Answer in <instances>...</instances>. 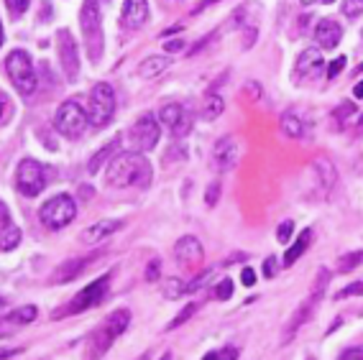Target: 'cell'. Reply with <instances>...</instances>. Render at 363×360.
<instances>
[{
    "mask_svg": "<svg viewBox=\"0 0 363 360\" xmlns=\"http://www.w3.org/2000/svg\"><path fill=\"white\" fill-rule=\"evenodd\" d=\"M105 179L111 187L125 189V187H138L146 189L154 179V169L146 161V156L141 151H121L111 159Z\"/></svg>",
    "mask_w": 363,
    "mask_h": 360,
    "instance_id": "obj_1",
    "label": "cell"
},
{
    "mask_svg": "<svg viewBox=\"0 0 363 360\" xmlns=\"http://www.w3.org/2000/svg\"><path fill=\"white\" fill-rule=\"evenodd\" d=\"M130 325V312L128 309H116L105 317L103 325H100L95 332L90 334V347H87V360H100L108 350H111L113 342L121 337V334L128 330Z\"/></svg>",
    "mask_w": 363,
    "mask_h": 360,
    "instance_id": "obj_2",
    "label": "cell"
},
{
    "mask_svg": "<svg viewBox=\"0 0 363 360\" xmlns=\"http://www.w3.org/2000/svg\"><path fill=\"white\" fill-rule=\"evenodd\" d=\"M6 72L8 79L13 82V87L21 95H31L36 90V69H33V59L23 49H13L6 59Z\"/></svg>",
    "mask_w": 363,
    "mask_h": 360,
    "instance_id": "obj_3",
    "label": "cell"
},
{
    "mask_svg": "<svg viewBox=\"0 0 363 360\" xmlns=\"http://www.w3.org/2000/svg\"><path fill=\"white\" fill-rule=\"evenodd\" d=\"M77 218V202L72 194H57L52 200H46L39 210L41 225L49 227V230H62Z\"/></svg>",
    "mask_w": 363,
    "mask_h": 360,
    "instance_id": "obj_4",
    "label": "cell"
},
{
    "mask_svg": "<svg viewBox=\"0 0 363 360\" xmlns=\"http://www.w3.org/2000/svg\"><path fill=\"white\" fill-rule=\"evenodd\" d=\"M87 125H90V116H87V110L77 100H65V103L59 105L57 116H54V128L65 135V138L74 141V138L84 135Z\"/></svg>",
    "mask_w": 363,
    "mask_h": 360,
    "instance_id": "obj_5",
    "label": "cell"
},
{
    "mask_svg": "<svg viewBox=\"0 0 363 360\" xmlns=\"http://www.w3.org/2000/svg\"><path fill=\"white\" fill-rule=\"evenodd\" d=\"M113 113H116V92L108 82H98L90 90L87 97V116L95 128H103L113 120Z\"/></svg>",
    "mask_w": 363,
    "mask_h": 360,
    "instance_id": "obj_6",
    "label": "cell"
},
{
    "mask_svg": "<svg viewBox=\"0 0 363 360\" xmlns=\"http://www.w3.org/2000/svg\"><path fill=\"white\" fill-rule=\"evenodd\" d=\"M108 286H111V274H103V276L98 279V281L87 283L82 291H79L74 299H72L69 304H67L65 309H59V312H52V320H57V317H67V315H79V312H87L90 307H95V304H100L105 299V294H108Z\"/></svg>",
    "mask_w": 363,
    "mask_h": 360,
    "instance_id": "obj_7",
    "label": "cell"
},
{
    "mask_svg": "<svg viewBox=\"0 0 363 360\" xmlns=\"http://www.w3.org/2000/svg\"><path fill=\"white\" fill-rule=\"evenodd\" d=\"M79 26H82L84 41H87V54L92 62H98L103 54V21H100V11L95 6V0H87L79 13Z\"/></svg>",
    "mask_w": 363,
    "mask_h": 360,
    "instance_id": "obj_8",
    "label": "cell"
},
{
    "mask_svg": "<svg viewBox=\"0 0 363 360\" xmlns=\"http://www.w3.org/2000/svg\"><path fill=\"white\" fill-rule=\"evenodd\" d=\"M46 187V171L36 159H23L16 169V189L23 197H39Z\"/></svg>",
    "mask_w": 363,
    "mask_h": 360,
    "instance_id": "obj_9",
    "label": "cell"
},
{
    "mask_svg": "<svg viewBox=\"0 0 363 360\" xmlns=\"http://www.w3.org/2000/svg\"><path fill=\"white\" fill-rule=\"evenodd\" d=\"M159 135H162V128H159V120H156L154 116H141L128 128L130 143H133V148L141 151V154L154 151L156 143H159Z\"/></svg>",
    "mask_w": 363,
    "mask_h": 360,
    "instance_id": "obj_10",
    "label": "cell"
},
{
    "mask_svg": "<svg viewBox=\"0 0 363 360\" xmlns=\"http://www.w3.org/2000/svg\"><path fill=\"white\" fill-rule=\"evenodd\" d=\"M57 54H59V64H62L67 82H74L79 74V54H77V41H74L69 28H59Z\"/></svg>",
    "mask_w": 363,
    "mask_h": 360,
    "instance_id": "obj_11",
    "label": "cell"
},
{
    "mask_svg": "<svg viewBox=\"0 0 363 360\" xmlns=\"http://www.w3.org/2000/svg\"><path fill=\"white\" fill-rule=\"evenodd\" d=\"M159 123H164L174 138H184L192 130V118H189L187 108L179 103H169L159 110Z\"/></svg>",
    "mask_w": 363,
    "mask_h": 360,
    "instance_id": "obj_12",
    "label": "cell"
},
{
    "mask_svg": "<svg viewBox=\"0 0 363 360\" xmlns=\"http://www.w3.org/2000/svg\"><path fill=\"white\" fill-rule=\"evenodd\" d=\"M240 148L233 135H225L213 146V169L215 171H230L238 164Z\"/></svg>",
    "mask_w": 363,
    "mask_h": 360,
    "instance_id": "obj_13",
    "label": "cell"
},
{
    "mask_svg": "<svg viewBox=\"0 0 363 360\" xmlns=\"http://www.w3.org/2000/svg\"><path fill=\"white\" fill-rule=\"evenodd\" d=\"M36 315H39L36 304H23V307H18L16 312H11V315L0 317V340H3V337H11L16 330L31 325V322L36 320Z\"/></svg>",
    "mask_w": 363,
    "mask_h": 360,
    "instance_id": "obj_14",
    "label": "cell"
},
{
    "mask_svg": "<svg viewBox=\"0 0 363 360\" xmlns=\"http://www.w3.org/2000/svg\"><path fill=\"white\" fill-rule=\"evenodd\" d=\"M21 238H23V232L13 223L6 202L0 200V251H16L21 245Z\"/></svg>",
    "mask_w": 363,
    "mask_h": 360,
    "instance_id": "obj_15",
    "label": "cell"
},
{
    "mask_svg": "<svg viewBox=\"0 0 363 360\" xmlns=\"http://www.w3.org/2000/svg\"><path fill=\"white\" fill-rule=\"evenodd\" d=\"M325 72V59L320 49H305V52L297 57V64H294V77H305V79H318Z\"/></svg>",
    "mask_w": 363,
    "mask_h": 360,
    "instance_id": "obj_16",
    "label": "cell"
},
{
    "mask_svg": "<svg viewBox=\"0 0 363 360\" xmlns=\"http://www.w3.org/2000/svg\"><path fill=\"white\" fill-rule=\"evenodd\" d=\"M174 256L179 264L184 266H200L205 261V251H202V243L195 235H184V238L177 240L174 245Z\"/></svg>",
    "mask_w": 363,
    "mask_h": 360,
    "instance_id": "obj_17",
    "label": "cell"
},
{
    "mask_svg": "<svg viewBox=\"0 0 363 360\" xmlns=\"http://www.w3.org/2000/svg\"><path fill=\"white\" fill-rule=\"evenodd\" d=\"M149 18V3L146 0H125L123 11H121V23L128 31H136Z\"/></svg>",
    "mask_w": 363,
    "mask_h": 360,
    "instance_id": "obj_18",
    "label": "cell"
},
{
    "mask_svg": "<svg viewBox=\"0 0 363 360\" xmlns=\"http://www.w3.org/2000/svg\"><path fill=\"white\" fill-rule=\"evenodd\" d=\"M315 39H318V44L323 46V49H335V46L340 44V39H343V28H340L337 21L323 18V21H318V26H315Z\"/></svg>",
    "mask_w": 363,
    "mask_h": 360,
    "instance_id": "obj_19",
    "label": "cell"
},
{
    "mask_svg": "<svg viewBox=\"0 0 363 360\" xmlns=\"http://www.w3.org/2000/svg\"><path fill=\"white\" fill-rule=\"evenodd\" d=\"M92 256L87 258H69V261H65V264H59V269L54 271L52 281L54 283H67V281H74V279L82 274L87 266H90Z\"/></svg>",
    "mask_w": 363,
    "mask_h": 360,
    "instance_id": "obj_20",
    "label": "cell"
},
{
    "mask_svg": "<svg viewBox=\"0 0 363 360\" xmlns=\"http://www.w3.org/2000/svg\"><path fill=\"white\" fill-rule=\"evenodd\" d=\"M121 225H123L121 220H100V223H95V225H90L82 232V243H87V245L103 243V240L111 238L116 230H121Z\"/></svg>",
    "mask_w": 363,
    "mask_h": 360,
    "instance_id": "obj_21",
    "label": "cell"
},
{
    "mask_svg": "<svg viewBox=\"0 0 363 360\" xmlns=\"http://www.w3.org/2000/svg\"><path fill=\"white\" fill-rule=\"evenodd\" d=\"M310 243H312V230H310V227H305V230L299 232V238L294 240L292 245H289V251L284 253V258H281V266H284V269H289V266L297 264L299 258H302L307 253Z\"/></svg>",
    "mask_w": 363,
    "mask_h": 360,
    "instance_id": "obj_22",
    "label": "cell"
},
{
    "mask_svg": "<svg viewBox=\"0 0 363 360\" xmlns=\"http://www.w3.org/2000/svg\"><path fill=\"white\" fill-rule=\"evenodd\" d=\"M223 110H225V100H223V95H218L215 90H210L200 105V118L202 120H215V118L223 116Z\"/></svg>",
    "mask_w": 363,
    "mask_h": 360,
    "instance_id": "obj_23",
    "label": "cell"
},
{
    "mask_svg": "<svg viewBox=\"0 0 363 360\" xmlns=\"http://www.w3.org/2000/svg\"><path fill=\"white\" fill-rule=\"evenodd\" d=\"M169 64H172V59H169V57H146L141 64H138L136 72H138V77L154 79V77H159V74H162Z\"/></svg>",
    "mask_w": 363,
    "mask_h": 360,
    "instance_id": "obj_24",
    "label": "cell"
},
{
    "mask_svg": "<svg viewBox=\"0 0 363 360\" xmlns=\"http://www.w3.org/2000/svg\"><path fill=\"white\" fill-rule=\"evenodd\" d=\"M118 146H121V138H118V135H116V138H113V141L108 143V146H103V148H100V151H98V154L92 156L90 164H87V171H90V174H98V169L103 167L105 161L111 164V159H113V156H116Z\"/></svg>",
    "mask_w": 363,
    "mask_h": 360,
    "instance_id": "obj_25",
    "label": "cell"
},
{
    "mask_svg": "<svg viewBox=\"0 0 363 360\" xmlns=\"http://www.w3.org/2000/svg\"><path fill=\"white\" fill-rule=\"evenodd\" d=\"M281 130H284V135H289V138H302V135L307 133L302 118H299L297 113H292V110L281 116Z\"/></svg>",
    "mask_w": 363,
    "mask_h": 360,
    "instance_id": "obj_26",
    "label": "cell"
},
{
    "mask_svg": "<svg viewBox=\"0 0 363 360\" xmlns=\"http://www.w3.org/2000/svg\"><path fill=\"white\" fill-rule=\"evenodd\" d=\"M162 294L167 296V299H179L182 294H187V283L179 281V279H167V281L162 283Z\"/></svg>",
    "mask_w": 363,
    "mask_h": 360,
    "instance_id": "obj_27",
    "label": "cell"
},
{
    "mask_svg": "<svg viewBox=\"0 0 363 360\" xmlns=\"http://www.w3.org/2000/svg\"><path fill=\"white\" fill-rule=\"evenodd\" d=\"M197 307H200V304H195V302L184 304V307H182V312H179V315H177L174 320H172V322H169V325H167V332H172V330L182 327V325H184V322H187L189 317L195 315V312H197Z\"/></svg>",
    "mask_w": 363,
    "mask_h": 360,
    "instance_id": "obj_28",
    "label": "cell"
},
{
    "mask_svg": "<svg viewBox=\"0 0 363 360\" xmlns=\"http://www.w3.org/2000/svg\"><path fill=\"white\" fill-rule=\"evenodd\" d=\"M361 264H363V251L348 253V256L340 258V271H343V274H350V271H356Z\"/></svg>",
    "mask_w": 363,
    "mask_h": 360,
    "instance_id": "obj_29",
    "label": "cell"
},
{
    "mask_svg": "<svg viewBox=\"0 0 363 360\" xmlns=\"http://www.w3.org/2000/svg\"><path fill=\"white\" fill-rule=\"evenodd\" d=\"M238 358V350H235L233 345L223 347V350H213V353H208L202 360H235Z\"/></svg>",
    "mask_w": 363,
    "mask_h": 360,
    "instance_id": "obj_30",
    "label": "cell"
},
{
    "mask_svg": "<svg viewBox=\"0 0 363 360\" xmlns=\"http://www.w3.org/2000/svg\"><path fill=\"white\" fill-rule=\"evenodd\" d=\"M363 13V0H343V16L345 18H356Z\"/></svg>",
    "mask_w": 363,
    "mask_h": 360,
    "instance_id": "obj_31",
    "label": "cell"
},
{
    "mask_svg": "<svg viewBox=\"0 0 363 360\" xmlns=\"http://www.w3.org/2000/svg\"><path fill=\"white\" fill-rule=\"evenodd\" d=\"M6 6H8V11H11V16L18 18V16H23L28 11L31 0H6Z\"/></svg>",
    "mask_w": 363,
    "mask_h": 360,
    "instance_id": "obj_32",
    "label": "cell"
},
{
    "mask_svg": "<svg viewBox=\"0 0 363 360\" xmlns=\"http://www.w3.org/2000/svg\"><path fill=\"white\" fill-rule=\"evenodd\" d=\"M215 296H218L220 302H228V299L233 296V281H230V279H223V281H218V289H215Z\"/></svg>",
    "mask_w": 363,
    "mask_h": 360,
    "instance_id": "obj_33",
    "label": "cell"
},
{
    "mask_svg": "<svg viewBox=\"0 0 363 360\" xmlns=\"http://www.w3.org/2000/svg\"><path fill=\"white\" fill-rule=\"evenodd\" d=\"M213 276H215V269H208V271H205V274H200V276H195V279H192V281L187 283V291H197V289H202V286H205V283H208Z\"/></svg>",
    "mask_w": 363,
    "mask_h": 360,
    "instance_id": "obj_34",
    "label": "cell"
},
{
    "mask_svg": "<svg viewBox=\"0 0 363 360\" xmlns=\"http://www.w3.org/2000/svg\"><path fill=\"white\" fill-rule=\"evenodd\" d=\"M353 113H356V105L350 103V100H345L343 105H337V108H335L333 118H335V120H348V118L353 116Z\"/></svg>",
    "mask_w": 363,
    "mask_h": 360,
    "instance_id": "obj_35",
    "label": "cell"
},
{
    "mask_svg": "<svg viewBox=\"0 0 363 360\" xmlns=\"http://www.w3.org/2000/svg\"><path fill=\"white\" fill-rule=\"evenodd\" d=\"M292 230H294V223H292V220H284V223L277 227V240H279V243H289V238H292Z\"/></svg>",
    "mask_w": 363,
    "mask_h": 360,
    "instance_id": "obj_36",
    "label": "cell"
},
{
    "mask_svg": "<svg viewBox=\"0 0 363 360\" xmlns=\"http://www.w3.org/2000/svg\"><path fill=\"white\" fill-rule=\"evenodd\" d=\"M356 294H363V281H356V283H350V286H345V289H340L335 294V302L348 299V296H356Z\"/></svg>",
    "mask_w": 363,
    "mask_h": 360,
    "instance_id": "obj_37",
    "label": "cell"
},
{
    "mask_svg": "<svg viewBox=\"0 0 363 360\" xmlns=\"http://www.w3.org/2000/svg\"><path fill=\"white\" fill-rule=\"evenodd\" d=\"M218 197H220V181H213V184L208 187V194H205V202H208V207L218 205Z\"/></svg>",
    "mask_w": 363,
    "mask_h": 360,
    "instance_id": "obj_38",
    "label": "cell"
},
{
    "mask_svg": "<svg viewBox=\"0 0 363 360\" xmlns=\"http://www.w3.org/2000/svg\"><path fill=\"white\" fill-rule=\"evenodd\" d=\"M345 69V57H337V59H333V64L328 67V79H335L340 72Z\"/></svg>",
    "mask_w": 363,
    "mask_h": 360,
    "instance_id": "obj_39",
    "label": "cell"
},
{
    "mask_svg": "<svg viewBox=\"0 0 363 360\" xmlns=\"http://www.w3.org/2000/svg\"><path fill=\"white\" fill-rule=\"evenodd\" d=\"M162 274V261H151L149 269H146V281H156Z\"/></svg>",
    "mask_w": 363,
    "mask_h": 360,
    "instance_id": "obj_40",
    "label": "cell"
},
{
    "mask_svg": "<svg viewBox=\"0 0 363 360\" xmlns=\"http://www.w3.org/2000/svg\"><path fill=\"white\" fill-rule=\"evenodd\" d=\"M337 360H363V347H348Z\"/></svg>",
    "mask_w": 363,
    "mask_h": 360,
    "instance_id": "obj_41",
    "label": "cell"
},
{
    "mask_svg": "<svg viewBox=\"0 0 363 360\" xmlns=\"http://www.w3.org/2000/svg\"><path fill=\"white\" fill-rule=\"evenodd\" d=\"M240 283H243V286H253V283H256V274H253V269L240 271Z\"/></svg>",
    "mask_w": 363,
    "mask_h": 360,
    "instance_id": "obj_42",
    "label": "cell"
},
{
    "mask_svg": "<svg viewBox=\"0 0 363 360\" xmlns=\"http://www.w3.org/2000/svg\"><path fill=\"white\" fill-rule=\"evenodd\" d=\"M274 274H277V258H266V264H264V276H266V279H272Z\"/></svg>",
    "mask_w": 363,
    "mask_h": 360,
    "instance_id": "obj_43",
    "label": "cell"
},
{
    "mask_svg": "<svg viewBox=\"0 0 363 360\" xmlns=\"http://www.w3.org/2000/svg\"><path fill=\"white\" fill-rule=\"evenodd\" d=\"M164 49H167V52H179V49H184V41H167V44H164Z\"/></svg>",
    "mask_w": 363,
    "mask_h": 360,
    "instance_id": "obj_44",
    "label": "cell"
},
{
    "mask_svg": "<svg viewBox=\"0 0 363 360\" xmlns=\"http://www.w3.org/2000/svg\"><path fill=\"white\" fill-rule=\"evenodd\" d=\"M213 3H218V0H205V3H200V6H197L195 11H192V13H200V11H205V8L213 6Z\"/></svg>",
    "mask_w": 363,
    "mask_h": 360,
    "instance_id": "obj_45",
    "label": "cell"
},
{
    "mask_svg": "<svg viewBox=\"0 0 363 360\" xmlns=\"http://www.w3.org/2000/svg\"><path fill=\"white\" fill-rule=\"evenodd\" d=\"M6 105H8V97H6V92L0 90V118H3V110H6Z\"/></svg>",
    "mask_w": 363,
    "mask_h": 360,
    "instance_id": "obj_46",
    "label": "cell"
},
{
    "mask_svg": "<svg viewBox=\"0 0 363 360\" xmlns=\"http://www.w3.org/2000/svg\"><path fill=\"white\" fill-rule=\"evenodd\" d=\"M16 350H0V360H8V358H13Z\"/></svg>",
    "mask_w": 363,
    "mask_h": 360,
    "instance_id": "obj_47",
    "label": "cell"
},
{
    "mask_svg": "<svg viewBox=\"0 0 363 360\" xmlns=\"http://www.w3.org/2000/svg\"><path fill=\"white\" fill-rule=\"evenodd\" d=\"M353 95H356V97H363V82H358L356 87H353Z\"/></svg>",
    "mask_w": 363,
    "mask_h": 360,
    "instance_id": "obj_48",
    "label": "cell"
},
{
    "mask_svg": "<svg viewBox=\"0 0 363 360\" xmlns=\"http://www.w3.org/2000/svg\"><path fill=\"white\" fill-rule=\"evenodd\" d=\"M162 360H172V353H164V355H162Z\"/></svg>",
    "mask_w": 363,
    "mask_h": 360,
    "instance_id": "obj_49",
    "label": "cell"
},
{
    "mask_svg": "<svg viewBox=\"0 0 363 360\" xmlns=\"http://www.w3.org/2000/svg\"><path fill=\"white\" fill-rule=\"evenodd\" d=\"M0 309H6V299L3 296H0Z\"/></svg>",
    "mask_w": 363,
    "mask_h": 360,
    "instance_id": "obj_50",
    "label": "cell"
},
{
    "mask_svg": "<svg viewBox=\"0 0 363 360\" xmlns=\"http://www.w3.org/2000/svg\"><path fill=\"white\" fill-rule=\"evenodd\" d=\"M299 3H305V6H312V3H315V0H299Z\"/></svg>",
    "mask_w": 363,
    "mask_h": 360,
    "instance_id": "obj_51",
    "label": "cell"
},
{
    "mask_svg": "<svg viewBox=\"0 0 363 360\" xmlns=\"http://www.w3.org/2000/svg\"><path fill=\"white\" fill-rule=\"evenodd\" d=\"M0 46H3V23H0Z\"/></svg>",
    "mask_w": 363,
    "mask_h": 360,
    "instance_id": "obj_52",
    "label": "cell"
},
{
    "mask_svg": "<svg viewBox=\"0 0 363 360\" xmlns=\"http://www.w3.org/2000/svg\"><path fill=\"white\" fill-rule=\"evenodd\" d=\"M138 360H149V353H143V355H141V358H138Z\"/></svg>",
    "mask_w": 363,
    "mask_h": 360,
    "instance_id": "obj_53",
    "label": "cell"
},
{
    "mask_svg": "<svg viewBox=\"0 0 363 360\" xmlns=\"http://www.w3.org/2000/svg\"><path fill=\"white\" fill-rule=\"evenodd\" d=\"M323 3H333V0H323Z\"/></svg>",
    "mask_w": 363,
    "mask_h": 360,
    "instance_id": "obj_54",
    "label": "cell"
}]
</instances>
